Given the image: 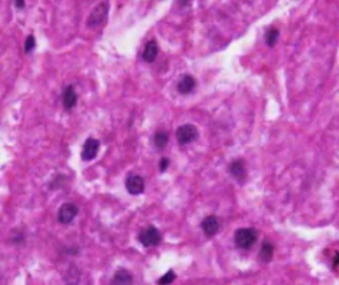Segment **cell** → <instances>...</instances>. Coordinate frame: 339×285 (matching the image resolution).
Masks as SVG:
<instances>
[{"instance_id":"6da1fadb","label":"cell","mask_w":339,"mask_h":285,"mask_svg":"<svg viewBox=\"0 0 339 285\" xmlns=\"http://www.w3.org/2000/svg\"><path fill=\"white\" fill-rule=\"evenodd\" d=\"M109 12V3L108 0H104L98 4L95 5L93 11L90 12L89 18H88V27L89 28H98L102 24L105 23V20L108 19Z\"/></svg>"},{"instance_id":"7a4b0ae2","label":"cell","mask_w":339,"mask_h":285,"mask_svg":"<svg viewBox=\"0 0 339 285\" xmlns=\"http://www.w3.org/2000/svg\"><path fill=\"white\" fill-rule=\"evenodd\" d=\"M257 240V231L254 228H239L235 233L236 246L241 249H249Z\"/></svg>"},{"instance_id":"3957f363","label":"cell","mask_w":339,"mask_h":285,"mask_svg":"<svg viewBox=\"0 0 339 285\" xmlns=\"http://www.w3.org/2000/svg\"><path fill=\"white\" fill-rule=\"evenodd\" d=\"M138 240L143 247H156L162 240V236H160L158 228L154 227V226H149V227L142 229L139 236H138Z\"/></svg>"},{"instance_id":"277c9868","label":"cell","mask_w":339,"mask_h":285,"mask_svg":"<svg viewBox=\"0 0 339 285\" xmlns=\"http://www.w3.org/2000/svg\"><path fill=\"white\" fill-rule=\"evenodd\" d=\"M198 129H196V126H193L191 124L182 125L176 130V139H178L179 145H187V143L193 142V141L198 139Z\"/></svg>"},{"instance_id":"5b68a950","label":"cell","mask_w":339,"mask_h":285,"mask_svg":"<svg viewBox=\"0 0 339 285\" xmlns=\"http://www.w3.org/2000/svg\"><path fill=\"white\" fill-rule=\"evenodd\" d=\"M77 214H78V207L75 203H64L58 209L57 219L60 223L69 224L75 220Z\"/></svg>"},{"instance_id":"8992f818","label":"cell","mask_w":339,"mask_h":285,"mask_svg":"<svg viewBox=\"0 0 339 285\" xmlns=\"http://www.w3.org/2000/svg\"><path fill=\"white\" fill-rule=\"evenodd\" d=\"M99 150V141L95 138H88L84 143L82 148V152H81V158L84 161H93Z\"/></svg>"},{"instance_id":"52a82bcc","label":"cell","mask_w":339,"mask_h":285,"mask_svg":"<svg viewBox=\"0 0 339 285\" xmlns=\"http://www.w3.org/2000/svg\"><path fill=\"white\" fill-rule=\"evenodd\" d=\"M126 190L132 195H139L145 191V179L141 175L132 174L126 179Z\"/></svg>"},{"instance_id":"ba28073f","label":"cell","mask_w":339,"mask_h":285,"mask_svg":"<svg viewBox=\"0 0 339 285\" xmlns=\"http://www.w3.org/2000/svg\"><path fill=\"white\" fill-rule=\"evenodd\" d=\"M200 227H202L203 232H204V235H206L207 238H212V236H215V235L219 232L220 223H219V219H217V216H215V215H209V216H207V218L203 219Z\"/></svg>"},{"instance_id":"9c48e42d","label":"cell","mask_w":339,"mask_h":285,"mask_svg":"<svg viewBox=\"0 0 339 285\" xmlns=\"http://www.w3.org/2000/svg\"><path fill=\"white\" fill-rule=\"evenodd\" d=\"M178 92L180 95H189L192 93L193 89L196 88V80L191 75H184L178 82Z\"/></svg>"},{"instance_id":"30bf717a","label":"cell","mask_w":339,"mask_h":285,"mask_svg":"<svg viewBox=\"0 0 339 285\" xmlns=\"http://www.w3.org/2000/svg\"><path fill=\"white\" fill-rule=\"evenodd\" d=\"M229 172L231 175L237 179V181L243 183L246 176V169H245V163L243 159H236L229 165Z\"/></svg>"},{"instance_id":"8fae6325","label":"cell","mask_w":339,"mask_h":285,"mask_svg":"<svg viewBox=\"0 0 339 285\" xmlns=\"http://www.w3.org/2000/svg\"><path fill=\"white\" fill-rule=\"evenodd\" d=\"M75 104H77V93L73 86L68 85L62 92V105L65 109L71 110L75 108Z\"/></svg>"},{"instance_id":"7c38bea8","label":"cell","mask_w":339,"mask_h":285,"mask_svg":"<svg viewBox=\"0 0 339 285\" xmlns=\"http://www.w3.org/2000/svg\"><path fill=\"white\" fill-rule=\"evenodd\" d=\"M158 52H159V48H158L156 41L155 40H150V41L146 44L145 49H143L142 57H143V60L146 62H154L156 60Z\"/></svg>"},{"instance_id":"4fadbf2b","label":"cell","mask_w":339,"mask_h":285,"mask_svg":"<svg viewBox=\"0 0 339 285\" xmlns=\"http://www.w3.org/2000/svg\"><path fill=\"white\" fill-rule=\"evenodd\" d=\"M132 273L126 269H119V271L115 272L113 280H112V284H118V285H127L132 284Z\"/></svg>"},{"instance_id":"5bb4252c","label":"cell","mask_w":339,"mask_h":285,"mask_svg":"<svg viewBox=\"0 0 339 285\" xmlns=\"http://www.w3.org/2000/svg\"><path fill=\"white\" fill-rule=\"evenodd\" d=\"M274 253V247L272 243L265 242L263 244V247L260 249V260L263 263H269L272 259H273Z\"/></svg>"},{"instance_id":"9a60e30c","label":"cell","mask_w":339,"mask_h":285,"mask_svg":"<svg viewBox=\"0 0 339 285\" xmlns=\"http://www.w3.org/2000/svg\"><path fill=\"white\" fill-rule=\"evenodd\" d=\"M154 143L158 149H165L169 143V133L165 130H159L156 132L154 135Z\"/></svg>"},{"instance_id":"2e32d148","label":"cell","mask_w":339,"mask_h":285,"mask_svg":"<svg viewBox=\"0 0 339 285\" xmlns=\"http://www.w3.org/2000/svg\"><path fill=\"white\" fill-rule=\"evenodd\" d=\"M278 38H280V31L274 27H270V28L266 31V35H265V41L268 44V47H274L278 41Z\"/></svg>"},{"instance_id":"e0dca14e","label":"cell","mask_w":339,"mask_h":285,"mask_svg":"<svg viewBox=\"0 0 339 285\" xmlns=\"http://www.w3.org/2000/svg\"><path fill=\"white\" fill-rule=\"evenodd\" d=\"M35 45H36V38H35L33 35H29L28 38H25V43H24V52L29 53L31 51H33Z\"/></svg>"},{"instance_id":"ac0fdd59","label":"cell","mask_w":339,"mask_h":285,"mask_svg":"<svg viewBox=\"0 0 339 285\" xmlns=\"http://www.w3.org/2000/svg\"><path fill=\"white\" fill-rule=\"evenodd\" d=\"M176 279V275H175L174 271H169L166 272V275L163 276V277H160L159 281H158V284L160 285H165V284H171L172 281Z\"/></svg>"},{"instance_id":"d6986e66","label":"cell","mask_w":339,"mask_h":285,"mask_svg":"<svg viewBox=\"0 0 339 285\" xmlns=\"http://www.w3.org/2000/svg\"><path fill=\"white\" fill-rule=\"evenodd\" d=\"M169 166H170V161L167 159V158H163V159L159 162V171L165 172V171L169 169Z\"/></svg>"},{"instance_id":"ffe728a7","label":"cell","mask_w":339,"mask_h":285,"mask_svg":"<svg viewBox=\"0 0 339 285\" xmlns=\"http://www.w3.org/2000/svg\"><path fill=\"white\" fill-rule=\"evenodd\" d=\"M15 5H16V8L23 10L24 7H25V0H15Z\"/></svg>"},{"instance_id":"44dd1931","label":"cell","mask_w":339,"mask_h":285,"mask_svg":"<svg viewBox=\"0 0 339 285\" xmlns=\"http://www.w3.org/2000/svg\"><path fill=\"white\" fill-rule=\"evenodd\" d=\"M333 266L334 268H337V266H339V252L335 255V257H334V262H333Z\"/></svg>"},{"instance_id":"7402d4cb","label":"cell","mask_w":339,"mask_h":285,"mask_svg":"<svg viewBox=\"0 0 339 285\" xmlns=\"http://www.w3.org/2000/svg\"><path fill=\"white\" fill-rule=\"evenodd\" d=\"M189 1H191V0H179V5L180 7H186Z\"/></svg>"}]
</instances>
